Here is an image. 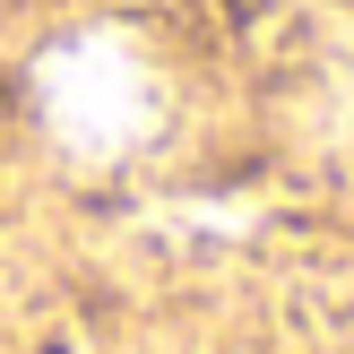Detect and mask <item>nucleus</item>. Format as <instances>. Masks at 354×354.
<instances>
[{
  "mask_svg": "<svg viewBox=\"0 0 354 354\" xmlns=\"http://www.w3.org/2000/svg\"><path fill=\"white\" fill-rule=\"evenodd\" d=\"M35 104H44L52 138L78 156H130L156 130V69L138 61L130 35H69L35 61Z\"/></svg>",
  "mask_w": 354,
  "mask_h": 354,
  "instance_id": "1",
  "label": "nucleus"
}]
</instances>
